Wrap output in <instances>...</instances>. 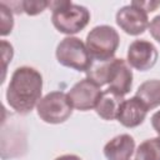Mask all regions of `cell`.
I'll return each mask as SVG.
<instances>
[{
	"label": "cell",
	"instance_id": "3957f363",
	"mask_svg": "<svg viewBox=\"0 0 160 160\" xmlns=\"http://www.w3.org/2000/svg\"><path fill=\"white\" fill-rule=\"evenodd\" d=\"M120 44L118 31L109 25H99L86 35L85 45L92 60L108 61L114 58Z\"/></svg>",
	"mask_w": 160,
	"mask_h": 160
},
{
	"label": "cell",
	"instance_id": "7c38bea8",
	"mask_svg": "<svg viewBox=\"0 0 160 160\" xmlns=\"http://www.w3.org/2000/svg\"><path fill=\"white\" fill-rule=\"evenodd\" d=\"M124 101V96L112 89H106L101 92V96L95 106L96 114L104 120H115L118 118L119 109Z\"/></svg>",
	"mask_w": 160,
	"mask_h": 160
},
{
	"label": "cell",
	"instance_id": "ac0fdd59",
	"mask_svg": "<svg viewBox=\"0 0 160 160\" xmlns=\"http://www.w3.org/2000/svg\"><path fill=\"white\" fill-rule=\"evenodd\" d=\"M149 31L150 35L160 44V15H156L150 22H149Z\"/></svg>",
	"mask_w": 160,
	"mask_h": 160
},
{
	"label": "cell",
	"instance_id": "9c48e42d",
	"mask_svg": "<svg viewBox=\"0 0 160 160\" xmlns=\"http://www.w3.org/2000/svg\"><path fill=\"white\" fill-rule=\"evenodd\" d=\"M109 89L115 90L120 95L125 96L132 88V71L130 65L120 58L111 59L110 74L108 79Z\"/></svg>",
	"mask_w": 160,
	"mask_h": 160
},
{
	"label": "cell",
	"instance_id": "5bb4252c",
	"mask_svg": "<svg viewBox=\"0 0 160 160\" xmlns=\"http://www.w3.org/2000/svg\"><path fill=\"white\" fill-rule=\"evenodd\" d=\"M135 160H160V136L144 140L135 151Z\"/></svg>",
	"mask_w": 160,
	"mask_h": 160
},
{
	"label": "cell",
	"instance_id": "6da1fadb",
	"mask_svg": "<svg viewBox=\"0 0 160 160\" xmlns=\"http://www.w3.org/2000/svg\"><path fill=\"white\" fill-rule=\"evenodd\" d=\"M42 94V76L30 66L18 68L6 90V101L18 114H29L40 101Z\"/></svg>",
	"mask_w": 160,
	"mask_h": 160
},
{
	"label": "cell",
	"instance_id": "ba28073f",
	"mask_svg": "<svg viewBox=\"0 0 160 160\" xmlns=\"http://www.w3.org/2000/svg\"><path fill=\"white\" fill-rule=\"evenodd\" d=\"M158 50L155 45L148 40H134L129 48L126 54V62L130 68H134L139 71H148L158 61Z\"/></svg>",
	"mask_w": 160,
	"mask_h": 160
},
{
	"label": "cell",
	"instance_id": "d6986e66",
	"mask_svg": "<svg viewBox=\"0 0 160 160\" xmlns=\"http://www.w3.org/2000/svg\"><path fill=\"white\" fill-rule=\"evenodd\" d=\"M132 5L141 8L146 12H152L160 6V1H132Z\"/></svg>",
	"mask_w": 160,
	"mask_h": 160
},
{
	"label": "cell",
	"instance_id": "5b68a950",
	"mask_svg": "<svg viewBox=\"0 0 160 160\" xmlns=\"http://www.w3.org/2000/svg\"><path fill=\"white\" fill-rule=\"evenodd\" d=\"M72 104L68 94L51 91L42 96L36 105L39 118L46 124H61L72 114Z\"/></svg>",
	"mask_w": 160,
	"mask_h": 160
},
{
	"label": "cell",
	"instance_id": "277c9868",
	"mask_svg": "<svg viewBox=\"0 0 160 160\" xmlns=\"http://www.w3.org/2000/svg\"><path fill=\"white\" fill-rule=\"evenodd\" d=\"M55 55L60 65L80 72H86L92 62L86 45L75 36L64 38L58 44Z\"/></svg>",
	"mask_w": 160,
	"mask_h": 160
},
{
	"label": "cell",
	"instance_id": "7a4b0ae2",
	"mask_svg": "<svg viewBox=\"0 0 160 160\" xmlns=\"http://www.w3.org/2000/svg\"><path fill=\"white\" fill-rule=\"evenodd\" d=\"M51 22L55 29L65 35H72L84 30L90 21V11L71 1H50Z\"/></svg>",
	"mask_w": 160,
	"mask_h": 160
},
{
	"label": "cell",
	"instance_id": "9a60e30c",
	"mask_svg": "<svg viewBox=\"0 0 160 160\" xmlns=\"http://www.w3.org/2000/svg\"><path fill=\"white\" fill-rule=\"evenodd\" d=\"M0 19H1V28H0V35L6 36L12 31L14 28V18L11 9L5 5L2 1L0 2Z\"/></svg>",
	"mask_w": 160,
	"mask_h": 160
},
{
	"label": "cell",
	"instance_id": "8fae6325",
	"mask_svg": "<svg viewBox=\"0 0 160 160\" xmlns=\"http://www.w3.org/2000/svg\"><path fill=\"white\" fill-rule=\"evenodd\" d=\"M135 150V140L129 134H120L108 141L104 146V155L108 160H130Z\"/></svg>",
	"mask_w": 160,
	"mask_h": 160
},
{
	"label": "cell",
	"instance_id": "2e32d148",
	"mask_svg": "<svg viewBox=\"0 0 160 160\" xmlns=\"http://www.w3.org/2000/svg\"><path fill=\"white\" fill-rule=\"evenodd\" d=\"M50 5V1L44 0H24L21 1V9L22 12L30 16H35L41 14L44 10H46Z\"/></svg>",
	"mask_w": 160,
	"mask_h": 160
},
{
	"label": "cell",
	"instance_id": "e0dca14e",
	"mask_svg": "<svg viewBox=\"0 0 160 160\" xmlns=\"http://www.w3.org/2000/svg\"><path fill=\"white\" fill-rule=\"evenodd\" d=\"M1 49H2V60H4V76H2V82L5 79V74H6V68H8V62L11 61L12 55H14V50H12V45L10 42H8L6 40H1Z\"/></svg>",
	"mask_w": 160,
	"mask_h": 160
},
{
	"label": "cell",
	"instance_id": "30bf717a",
	"mask_svg": "<svg viewBox=\"0 0 160 160\" xmlns=\"http://www.w3.org/2000/svg\"><path fill=\"white\" fill-rule=\"evenodd\" d=\"M149 109L138 98L132 96L122 101L116 120L125 128H136L144 122Z\"/></svg>",
	"mask_w": 160,
	"mask_h": 160
},
{
	"label": "cell",
	"instance_id": "8992f818",
	"mask_svg": "<svg viewBox=\"0 0 160 160\" xmlns=\"http://www.w3.org/2000/svg\"><path fill=\"white\" fill-rule=\"evenodd\" d=\"M115 20L118 26L131 36L141 35L149 28L148 12L141 8L132 5L131 2L130 5H125L118 10Z\"/></svg>",
	"mask_w": 160,
	"mask_h": 160
},
{
	"label": "cell",
	"instance_id": "44dd1931",
	"mask_svg": "<svg viewBox=\"0 0 160 160\" xmlns=\"http://www.w3.org/2000/svg\"><path fill=\"white\" fill-rule=\"evenodd\" d=\"M55 160H81V159L78 155H74V154H65V155L58 156Z\"/></svg>",
	"mask_w": 160,
	"mask_h": 160
},
{
	"label": "cell",
	"instance_id": "4fadbf2b",
	"mask_svg": "<svg viewBox=\"0 0 160 160\" xmlns=\"http://www.w3.org/2000/svg\"><path fill=\"white\" fill-rule=\"evenodd\" d=\"M135 96H138L149 110L158 108L160 105V80L152 79L144 81L138 88Z\"/></svg>",
	"mask_w": 160,
	"mask_h": 160
},
{
	"label": "cell",
	"instance_id": "ffe728a7",
	"mask_svg": "<svg viewBox=\"0 0 160 160\" xmlns=\"http://www.w3.org/2000/svg\"><path fill=\"white\" fill-rule=\"evenodd\" d=\"M151 126L156 131V134L160 136V110L154 112V115L151 116Z\"/></svg>",
	"mask_w": 160,
	"mask_h": 160
},
{
	"label": "cell",
	"instance_id": "52a82bcc",
	"mask_svg": "<svg viewBox=\"0 0 160 160\" xmlns=\"http://www.w3.org/2000/svg\"><path fill=\"white\" fill-rule=\"evenodd\" d=\"M101 89L90 79L85 78L78 81L68 92V96L72 104V108L80 111H88L95 109L100 96Z\"/></svg>",
	"mask_w": 160,
	"mask_h": 160
}]
</instances>
